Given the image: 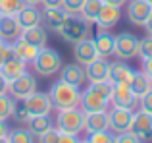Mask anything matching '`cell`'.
I'll list each match as a JSON object with an SVG mask.
<instances>
[{
  "instance_id": "30",
  "label": "cell",
  "mask_w": 152,
  "mask_h": 143,
  "mask_svg": "<svg viewBox=\"0 0 152 143\" xmlns=\"http://www.w3.org/2000/svg\"><path fill=\"white\" fill-rule=\"evenodd\" d=\"M12 118H14L15 122H19V124H27L31 118L29 110H27L25 102L21 101V99H15V105H14V112H12Z\"/></svg>"
},
{
  "instance_id": "19",
  "label": "cell",
  "mask_w": 152,
  "mask_h": 143,
  "mask_svg": "<svg viewBox=\"0 0 152 143\" xmlns=\"http://www.w3.org/2000/svg\"><path fill=\"white\" fill-rule=\"evenodd\" d=\"M133 74L135 70L127 64V60H115V62H110V81L112 83H129L133 79Z\"/></svg>"
},
{
  "instance_id": "18",
  "label": "cell",
  "mask_w": 152,
  "mask_h": 143,
  "mask_svg": "<svg viewBox=\"0 0 152 143\" xmlns=\"http://www.w3.org/2000/svg\"><path fill=\"white\" fill-rule=\"evenodd\" d=\"M21 35V27H19L15 15H0V39L4 43H14Z\"/></svg>"
},
{
  "instance_id": "3",
  "label": "cell",
  "mask_w": 152,
  "mask_h": 143,
  "mask_svg": "<svg viewBox=\"0 0 152 143\" xmlns=\"http://www.w3.org/2000/svg\"><path fill=\"white\" fill-rule=\"evenodd\" d=\"M91 25H93V23L81 19L79 15H69V19H67V21L58 29V35L66 43L75 45V43H79V41H83V39H89L91 37V31H93V29H91Z\"/></svg>"
},
{
  "instance_id": "15",
  "label": "cell",
  "mask_w": 152,
  "mask_h": 143,
  "mask_svg": "<svg viewBox=\"0 0 152 143\" xmlns=\"http://www.w3.org/2000/svg\"><path fill=\"white\" fill-rule=\"evenodd\" d=\"M0 74H2L8 81H14L15 77L25 74V60H21L18 54L12 52L4 62H0Z\"/></svg>"
},
{
  "instance_id": "12",
  "label": "cell",
  "mask_w": 152,
  "mask_h": 143,
  "mask_svg": "<svg viewBox=\"0 0 152 143\" xmlns=\"http://www.w3.org/2000/svg\"><path fill=\"white\" fill-rule=\"evenodd\" d=\"M131 132L137 133L141 141H146L152 137V114L145 110L133 112V122H131Z\"/></svg>"
},
{
  "instance_id": "43",
  "label": "cell",
  "mask_w": 152,
  "mask_h": 143,
  "mask_svg": "<svg viewBox=\"0 0 152 143\" xmlns=\"http://www.w3.org/2000/svg\"><path fill=\"white\" fill-rule=\"evenodd\" d=\"M42 6L45 8H58V6H62V0H42Z\"/></svg>"
},
{
  "instance_id": "23",
  "label": "cell",
  "mask_w": 152,
  "mask_h": 143,
  "mask_svg": "<svg viewBox=\"0 0 152 143\" xmlns=\"http://www.w3.org/2000/svg\"><path fill=\"white\" fill-rule=\"evenodd\" d=\"M19 37L23 41L31 43L37 49H42L46 45V29L42 25H35V27H27V29H21V35Z\"/></svg>"
},
{
  "instance_id": "7",
  "label": "cell",
  "mask_w": 152,
  "mask_h": 143,
  "mask_svg": "<svg viewBox=\"0 0 152 143\" xmlns=\"http://www.w3.org/2000/svg\"><path fill=\"white\" fill-rule=\"evenodd\" d=\"M133 112H135V110L121 108V106H112V110L108 112V130L114 132L115 136L127 132V130H131Z\"/></svg>"
},
{
  "instance_id": "4",
  "label": "cell",
  "mask_w": 152,
  "mask_h": 143,
  "mask_svg": "<svg viewBox=\"0 0 152 143\" xmlns=\"http://www.w3.org/2000/svg\"><path fill=\"white\" fill-rule=\"evenodd\" d=\"M56 128H58L60 132H67V133H73V136H79V132L85 130V112H83L79 106L58 110Z\"/></svg>"
},
{
  "instance_id": "26",
  "label": "cell",
  "mask_w": 152,
  "mask_h": 143,
  "mask_svg": "<svg viewBox=\"0 0 152 143\" xmlns=\"http://www.w3.org/2000/svg\"><path fill=\"white\" fill-rule=\"evenodd\" d=\"M27 126H29L27 130L33 133V137H41L46 130L52 128V120L48 118V114H39V116H31Z\"/></svg>"
},
{
  "instance_id": "21",
  "label": "cell",
  "mask_w": 152,
  "mask_h": 143,
  "mask_svg": "<svg viewBox=\"0 0 152 143\" xmlns=\"http://www.w3.org/2000/svg\"><path fill=\"white\" fill-rule=\"evenodd\" d=\"M60 79H64V81L71 83V85L75 87H81L83 83L87 81V75H85V66L81 64H67L64 66V68H60Z\"/></svg>"
},
{
  "instance_id": "22",
  "label": "cell",
  "mask_w": 152,
  "mask_h": 143,
  "mask_svg": "<svg viewBox=\"0 0 152 143\" xmlns=\"http://www.w3.org/2000/svg\"><path fill=\"white\" fill-rule=\"evenodd\" d=\"M93 41H94V46H96L98 56L108 58L110 54H114V41H115V35H112L110 29H98Z\"/></svg>"
},
{
  "instance_id": "16",
  "label": "cell",
  "mask_w": 152,
  "mask_h": 143,
  "mask_svg": "<svg viewBox=\"0 0 152 143\" xmlns=\"http://www.w3.org/2000/svg\"><path fill=\"white\" fill-rule=\"evenodd\" d=\"M67 19H69V14H67L62 6H58V8H45V10H42V21H45L46 27H48V31L58 33V29L67 21Z\"/></svg>"
},
{
  "instance_id": "24",
  "label": "cell",
  "mask_w": 152,
  "mask_h": 143,
  "mask_svg": "<svg viewBox=\"0 0 152 143\" xmlns=\"http://www.w3.org/2000/svg\"><path fill=\"white\" fill-rule=\"evenodd\" d=\"M85 130H87V133H89V132L108 130V110H104V112L85 114Z\"/></svg>"
},
{
  "instance_id": "38",
  "label": "cell",
  "mask_w": 152,
  "mask_h": 143,
  "mask_svg": "<svg viewBox=\"0 0 152 143\" xmlns=\"http://www.w3.org/2000/svg\"><path fill=\"white\" fill-rule=\"evenodd\" d=\"M115 141H119V143H137L141 139H139L137 133H133L131 130H127V132H123V133H118V136H115Z\"/></svg>"
},
{
  "instance_id": "47",
  "label": "cell",
  "mask_w": 152,
  "mask_h": 143,
  "mask_svg": "<svg viewBox=\"0 0 152 143\" xmlns=\"http://www.w3.org/2000/svg\"><path fill=\"white\" fill-rule=\"evenodd\" d=\"M4 45H6V43H4V41H2V39H0V49H2V46H4Z\"/></svg>"
},
{
  "instance_id": "10",
  "label": "cell",
  "mask_w": 152,
  "mask_h": 143,
  "mask_svg": "<svg viewBox=\"0 0 152 143\" xmlns=\"http://www.w3.org/2000/svg\"><path fill=\"white\" fill-rule=\"evenodd\" d=\"M23 102H25V106H27V110H29L31 116L50 114V110L54 108L48 93H39V91H35L33 95H29L27 99H23Z\"/></svg>"
},
{
  "instance_id": "20",
  "label": "cell",
  "mask_w": 152,
  "mask_h": 143,
  "mask_svg": "<svg viewBox=\"0 0 152 143\" xmlns=\"http://www.w3.org/2000/svg\"><path fill=\"white\" fill-rule=\"evenodd\" d=\"M15 19H18V23H19V27H21V29H27V27L41 25V23H42V14L35 6L25 4V6H23L18 14H15Z\"/></svg>"
},
{
  "instance_id": "14",
  "label": "cell",
  "mask_w": 152,
  "mask_h": 143,
  "mask_svg": "<svg viewBox=\"0 0 152 143\" xmlns=\"http://www.w3.org/2000/svg\"><path fill=\"white\" fill-rule=\"evenodd\" d=\"M85 75H87V81L89 83L104 81V79L110 77V62L102 56L94 58L93 62H89V64L85 66Z\"/></svg>"
},
{
  "instance_id": "11",
  "label": "cell",
  "mask_w": 152,
  "mask_h": 143,
  "mask_svg": "<svg viewBox=\"0 0 152 143\" xmlns=\"http://www.w3.org/2000/svg\"><path fill=\"white\" fill-rule=\"evenodd\" d=\"M150 14H152V4L146 0H131L127 4V19L133 25H145Z\"/></svg>"
},
{
  "instance_id": "44",
  "label": "cell",
  "mask_w": 152,
  "mask_h": 143,
  "mask_svg": "<svg viewBox=\"0 0 152 143\" xmlns=\"http://www.w3.org/2000/svg\"><path fill=\"white\" fill-rule=\"evenodd\" d=\"M104 4H112V6H118V8H121L123 4H125V0H102Z\"/></svg>"
},
{
  "instance_id": "6",
  "label": "cell",
  "mask_w": 152,
  "mask_h": 143,
  "mask_svg": "<svg viewBox=\"0 0 152 143\" xmlns=\"http://www.w3.org/2000/svg\"><path fill=\"white\" fill-rule=\"evenodd\" d=\"M108 106H110V99L102 97V95L96 93L93 87H87V89L81 93V99H79V108H81L85 114L104 112V110H108Z\"/></svg>"
},
{
  "instance_id": "31",
  "label": "cell",
  "mask_w": 152,
  "mask_h": 143,
  "mask_svg": "<svg viewBox=\"0 0 152 143\" xmlns=\"http://www.w3.org/2000/svg\"><path fill=\"white\" fill-rule=\"evenodd\" d=\"M35 137H33V133L29 132V130H25V128H15V130H12L10 133H8V139L6 141H12V143H31Z\"/></svg>"
},
{
  "instance_id": "17",
  "label": "cell",
  "mask_w": 152,
  "mask_h": 143,
  "mask_svg": "<svg viewBox=\"0 0 152 143\" xmlns=\"http://www.w3.org/2000/svg\"><path fill=\"white\" fill-rule=\"evenodd\" d=\"M119 18H121V12L118 6H112V4H102L100 12H98L96 18V27L98 29H112L114 25H118Z\"/></svg>"
},
{
  "instance_id": "41",
  "label": "cell",
  "mask_w": 152,
  "mask_h": 143,
  "mask_svg": "<svg viewBox=\"0 0 152 143\" xmlns=\"http://www.w3.org/2000/svg\"><path fill=\"white\" fill-rule=\"evenodd\" d=\"M8 133H10V130H8V126H6V120H0V141H6Z\"/></svg>"
},
{
  "instance_id": "8",
  "label": "cell",
  "mask_w": 152,
  "mask_h": 143,
  "mask_svg": "<svg viewBox=\"0 0 152 143\" xmlns=\"http://www.w3.org/2000/svg\"><path fill=\"white\" fill-rule=\"evenodd\" d=\"M112 106H121V108L135 110L139 106V97L131 91L129 83H114V91L110 97Z\"/></svg>"
},
{
  "instance_id": "48",
  "label": "cell",
  "mask_w": 152,
  "mask_h": 143,
  "mask_svg": "<svg viewBox=\"0 0 152 143\" xmlns=\"http://www.w3.org/2000/svg\"><path fill=\"white\" fill-rule=\"evenodd\" d=\"M146 2H150V4H152V0H146Z\"/></svg>"
},
{
  "instance_id": "40",
  "label": "cell",
  "mask_w": 152,
  "mask_h": 143,
  "mask_svg": "<svg viewBox=\"0 0 152 143\" xmlns=\"http://www.w3.org/2000/svg\"><path fill=\"white\" fill-rule=\"evenodd\" d=\"M142 72H145L148 77H152V56H148V58H142V68H141Z\"/></svg>"
},
{
  "instance_id": "32",
  "label": "cell",
  "mask_w": 152,
  "mask_h": 143,
  "mask_svg": "<svg viewBox=\"0 0 152 143\" xmlns=\"http://www.w3.org/2000/svg\"><path fill=\"white\" fill-rule=\"evenodd\" d=\"M14 105H15V99L8 97V93L0 95V120H8V118H12Z\"/></svg>"
},
{
  "instance_id": "33",
  "label": "cell",
  "mask_w": 152,
  "mask_h": 143,
  "mask_svg": "<svg viewBox=\"0 0 152 143\" xmlns=\"http://www.w3.org/2000/svg\"><path fill=\"white\" fill-rule=\"evenodd\" d=\"M89 143H112L115 141V133H110L108 130H100V132H89L87 139Z\"/></svg>"
},
{
  "instance_id": "29",
  "label": "cell",
  "mask_w": 152,
  "mask_h": 143,
  "mask_svg": "<svg viewBox=\"0 0 152 143\" xmlns=\"http://www.w3.org/2000/svg\"><path fill=\"white\" fill-rule=\"evenodd\" d=\"M25 6V0H0V15H15Z\"/></svg>"
},
{
  "instance_id": "27",
  "label": "cell",
  "mask_w": 152,
  "mask_h": 143,
  "mask_svg": "<svg viewBox=\"0 0 152 143\" xmlns=\"http://www.w3.org/2000/svg\"><path fill=\"white\" fill-rule=\"evenodd\" d=\"M129 87L137 97H142L146 91L152 89V83H150V77L141 70V72H135L133 74V79L129 81Z\"/></svg>"
},
{
  "instance_id": "39",
  "label": "cell",
  "mask_w": 152,
  "mask_h": 143,
  "mask_svg": "<svg viewBox=\"0 0 152 143\" xmlns=\"http://www.w3.org/2000/svg\"><path fill=\"white\" fill-rule=\"evenodd\" d=\"M77 141H79V137L73 136V133H67V132H60L58 133V143H77Z\"/></svg>"
},
{
  "instance_id": "37",
  "label": "cell",
  "mask_w": 152,
  "mask_h": 143,
  "mask_svg": "<svg viewBox=\"0 0 152 143\" xmlns=\"http://www.w3.org/2000/svg\"><path fill=\"white\" fill-rule=\"evenodd\" d=\"M58 133H60L58 128H50V130H46L41 137H37V139L42 141V143H58Z\"/></svg>"
},
{
  "instance_id": "46",
  "label": "cell",
  "mask_w": 152,
  "mask_h": 143,
  "mask_svg": "<svg viewBox=\"0 0 152 143\" xmlns=\"http://www.w3.org/2000/svg\"><path fill=\"white\" fill-rule=\"evenodd\" d=\"M25 4H31V6H37V4H42V0H25Z\"/></svg>"
},
{
  "instance_id": "13",
  "label": "cell",
  "mask_w": 152,
  "mask_h": 143,
  "mask_svg": "<svg viewBox=\"0 0 152 143\" xmlns=\"http://www.w3.org/2000/svg\"><path fill=\"white\" fill-rule=\"evenodd\" d=\"M73 58L77 64L81 66H87L89 62H93L94 58H98V52H96V46H94V41L93 39H83V41L75 43L73 45Z\"/></svg>"
},
{
  "instance_id": "25",
  "label": "cell",
  "mask_w": 152,
  "mask_h": 143,
  "mask_svg": "<svg viewBox=\"0 0 152 143\" xmlns=\"http://www.w3.org/2000/svg\"><path fill=\"white\" fill-rule=\"evenodd\" d=\"M12 45V49H14V54H18L21 60H25V62H33V58H35V54L39 52V49L37 46H33L31 43H27V41H23L21 37L19 39H15L14 43H10Z\"/></svg>"
},
{
  "instance_id": "49",
  "label": "cell",
  "mask_w": 152,
  "mask_h": 143,
  "mask_svg": "<svg viewBox=\"0 0 152 143\" xmlns=\"http://www.w3.org/2000/svg\"><path fill=\"white\" fill-rule=\"evenodd\" d=\"M150 83H152V77H150Z\"/></svg>"
},
{
  "instance_id": "42",
  "label": "cell",
  "mask_w": 152,
  "mask_h": 143,
  "mask_svg": "<svg viewBox=\"0 0 152 143\" xmlns=\"http://www.w3.org/2000/svg\"><path fill=\"white\" fill-rule=\"evenodd\" d=\"M8 89H10V81H8L2 74H0V95H2V93H8Z\"/></svg>"
},
{
  "instance_id": "2",
  "label": "cell",
  "mask_w": 152,
  "mask_h": 143,
  "mask_svg": "<svg viewBox=\"0 0 152 143\" xmlns=\"http://www.w3.org/2000/svg\"><path fill=\"white\" fill-rule=\"evenodd\" d=\"M33 68H35V72H37L39 75L48 77V75H54V74L60 72V68H62V58H60V54L56 52L54 49H48V46L45 45L42 49H39L37 54H35Z\"/></svg>"
},
{
  "instance_id": "9",
  "label": "cell",
  "mask_w": 152,
  "mask_h": 143,
  "mask_svg": "<svg viewBox=\"0 0 152 143\" xmlns=\"http://www.w3.org/2000/svg\"><path fill=\"white\" fill-rule=\"evenodd\" d=\"M37 91V79L33 77L31 74H21L19 77H15L14 81H10V89L8 93L12 95L14 99H27L29 95H33Z\"/></svg>"
},
{
  "instance_id": "45",
  "label": "cell",
  "mask_w": 152,
  "mask_h": 143,
  "mask_svg": "<svg viewBox=\"0 0 152 143\" xmlns=\"http://www.w3.org/2000/svg\"><path fill=\"white\" fill-rule=\"evenodd\" d=\"M142 27L146 29V33H150V35H152V14L148 15V19L145 21V25H142Z\"/></svg>"
},
{
  "instance_id": "36",
  "label": "cell",
  "mask_w": 152,
  "mask_h": 143,
  "mask_svg": "<svg viewBox=\"0 0 152 143\" xmlns=\"http://www.w3.org/2000/svg\"><path fill=\"white\" fill-rule=\"evenodd\" d=\"M139 108L145 110V112L152 114V89L146 91L142 97H139Z\"/></svg>"
},
{
  "instance_id": "28",
  "label": "cell",
  "mask_w": 152,
  "mask_h": 143,
  "mask_svg": "<svg viewBox=\"0 0 152 143\" xmlns=\"http://www.w3.org/2000/svg\"><path fill=\"white\" fill-rule=\"evenodd\" d=\"M102 4H104L102 0H85L81 12H79V18L85 19V21H89V23H94L96 18H98V12H100Z\"/></svg>"
},
{
  "instance_id": "34",
  "label": "cell",
  "mask_w": 152,
  "mask_h": 143,
  "mask_svg": "<svg viewBox=\"0 0 152 143\" xmlns=\"http://www.w3.org/2000/svg\"><path fill=\"white\" fill-rule=\"evenodd\" d=\"M137 56H141V60L152 56V35L150 33L145 39H139V54Z\"/></svg>"
},
{
  "instance_id": "5",
  "label": "cell",
  "mask_w": 152,
  "mask_h": 143,
  "mask_svg": "<svg viewBox=\"0 0 152 143\" xmlns=\"http://www.w3.org/2000/svg\"><path fill=\"white\" fill-rule=\"evenodd\" d=\"M114 54L119 60H131V58H135L139 54V37L133 33H127V31L115 35Z\"/></svg>"
},
{
  "instance_id": "35",
  "label": "cell",
  "mask_w": 152,
  "mask_h": 143,
  "mask_svg": "<svg viewBox=\"0 0 152 143\" xmlns=\"http://www.w3.org/2000/svg\"><path fill=\"white\" fill-rule=\"evenodd\" d=\"M83 4H85V0H62V8L69 15H79Z\"/></svg>"
},
{
  "instance_id": "1",
  "label": "cell",
  "mask_w": 152,
  "mask_h": 143,
  "mask_svg": "<svg viewBox=\"0 0 152 143\" xmlns=\"http://www.w3.org/2000/svg\"><path fill=\"white\" fill-rule=\"evenodd\" d=\"M48 97H50L52 106H54L56 110H66V108H75V106H79L81 91H79V87L60 79V81H56V83L50 85Z\"/></svg>"
}]
</instances>
